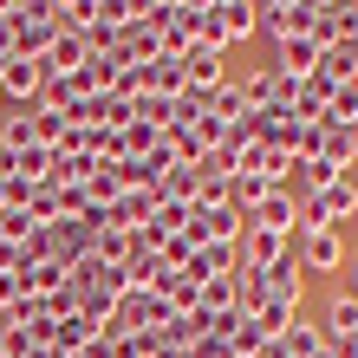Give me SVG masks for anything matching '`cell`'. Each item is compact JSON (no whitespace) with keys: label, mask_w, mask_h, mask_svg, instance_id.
Listing matches in <instances>:
<instances>
[{"label":"cell","mask_w":358,"mask_h":358,"mask_svg":"<svg viewBox=\"0 0 358 358\" xmlns=\"http://www.w3.org/2000/svg\"><path fill=\"white\" fill-rule=\"evenodd\" d=\"M46 78H52V66L46 59H7L0 66V104H39V92H46Z\"/></svg>","instance_id":"3957f363"},{"label":"cell","mask_w":358,"mask_h":358,"mask_svg":"<svg viewBox=\"0 0 358 358\" xmlns=\"http://www.w3.org/2000/svg\"><path fill=\"white\" fill-rule=\"evenodd\" d=\"M20 300H27V280L20 273H0V313H13Z\"/></svg>","instance_id":"ac0fdd59"},{"label":"cell","mask_w":358,"mask_h":358,"mask_svg":"<svg viewBox=\"0 0 358 358\" xmlns=\"http://www.w3.org/2000/svg\"><path fill=\"white\" fill-rule=\"evenodd\" d=\"M352 222H358V208H352Z\"/></svg>","instance_id":"ffe728a7"},{"label":"cell","mask_w":358,"mask_h":358,"mask_svg":"<svg viewBox=\"0 0 358 358\" xmlns=\"http://www.w3.org/2000/svg\"><path fill=\"white\" fill-rule=\"evenodd\" d=\"M222 13H228V46H241V39H255V13H248L241 0H222Z\"/></svg>","instance_id":"e0dca14e"},{"label":"cell","mask_w":358,"mask_h":358,"mask_svg":"<svg viewBox=\"0 0 358 358\" xmlns=\"http://www.w3.org/2000/svg\"><path fill=\"white\" fill-rule=\"evenodd\" d=\"M143 92L150 98H182V52H157L150 66H143Z\"/></svg>","instance_id":"30bf717a"},{"label":"cell","mask_w":358,"mask_h":358,"mask_svg":"<svg viewBox=\"0 0 358 358\" xmlns=\"http://www.w3.org/2000/svg\"><path fill=\"white\" fill-rule=\"evenodd\" d=\"M320 7H326V0H320Z\"/></svg>","instance_id":"7402d4cb"},{"label":"cell","mask_w":358,"mask_h":358,"mask_svg":"<svg viewBox=\"0 0 358 358\" xmlns=\"http://www.w3.org/2000/svg\"><path fill=\"white\" fill-rule=\"evenodd\" d=\"M59 358H78V352H59Z\"/></svg>","instance_id":"d6986e66"},{"label":"cell","mask_w":358,"mask_h":358,"mask_svg":"<svg viewBox=\"0 0 358 358\" xmlns=\"http://www.w3.org/2000/svg\"><path fill=\"white\" fill-rule=\"evenodd\" d=\"M0 358H7V352H0Z\"/></svg>","instance_id":"44dd1931"},{"label":"cell","mask_w":358,"mask_h":358,"mask_svg":"<svg viewBox=\"0 0 358 358\" xmlns=\"http://www.w3.org/2000/svg\"><path fill=\"white\" fill-rule=\"evenodd\" d=\"M339 176H345V170H339V163H326V157H306V163H300V182H306V196H320V189H332Z\"/></svg>","instance_id":"9a60e30c"},{"label":"cell","mask_w":358,"mask_h":358,"mask_svg":"<svg viewBox=\"0 0 358 358\" xmlns=\"http://www.w3.org/2000/svg\"><path fill=\"white\" fill-rule=\"evenodd\" d=\"M261 293H267V300L273 306H293V313H300V300H306V273H300V261H273L267 273H261Z\"/></svg>","instance_id":"52a82bcc"},{"label":"cell","mask_w":358,"mask_h":358,"mask_svg":"<svg viewBox=\"0 0 358 358\" xmlns=\"http://www.w3.org/2000/svg\"><path fill=\"white\" fill-rule=\"evenodd\" d=\"M182 85L196 98H215L228 85V52H208V46H189L182 52Z\"/></svg>","instance_id":"277c9868"},{"label":"cell","mask_w":358,"mask_h":358,"mask_svg":"<svg viewBox=\"0 0 358 358\" xmlns=\"http://www.w3.org/2000/svg\"><path fill=\"white\" fill-rule=\"evenodd\" d=\"M39 104L59 117H78V104H85V85H78V72H52L46 78V92H39Z\"/></svg>","instance_id":"7c38bea8"},{"label":"cell","mask_w":358,"mask_h":358,"mask_svg":"<svg viewBox=\"0 0 358 358\" xmlns=\"http://www.w3.org/2000/svg\"><path fill=\"white\" fill-rule=\"evenodd\" d=\"M248 228H273V235H300V196H287V189H273V196L248 215Z\"/></svg>","instance_id":"ba28073f"},{"label":"cell","mask_w":358,"mask_h":358,"mask_svg":"<svg viewBox=\"0 0 358 358\" xmlns=\"http://www.w3.org/2000/svg\"><path fill=\"white\" fill-rule=\"evenodd\" d=\"M320 339L332 345V339H358V293H332L326 300V313H320Z\"/></svg>","instance_id":"9c48e42d"},{"label":"cell","mask_w":358,"mask_h":358,"mask_svg":"<svg viewBox=\"0 0 358 358\" xmlns=\"http://www.w3.org/2000/svg\"><path fill=\"white\" fill-rule=\"evenodd\" d=\"M293 255V235H273V228H241V267L248 273H267L273 261Z\"/></svg>","instance_id":"8992f818"},{"label":"cell","mask_w":358,"mask_h":358,"mask_svg":"<svg viewBox=\"0 0 358 358\" xmlns=\"http://www.w3.org/2000/svg\"><path fill=\"white\" fill-rule=\"evenodd\" d=\"M280 352H287V358H320V352H326L320 320H293V326L280 332Z\"/></svg>","instance_id":"4fadbf2b"},{"label":"cell","mask_w":358,"mask_h":358,"mask_svg":"<svg viewBox=\"0 0 358 358\" xmlns=\"http://www.w3.org/2000/svg\"><path fill=\"white\" fill-rule=\"evenodd\" d=\"M320 59H326V46H320L313 33H300V39H280L267 66L280 72V78H293V85H300V78H313V72H320Z\"/></svg>","instance_id":"5b68a950"},{"label":"cell","mask_w":358,"mask_h":358,"mask_svg":"<svg viewBox=\"0 0 358 358\" xmlns=\"http://www.w3.org/2000/svg\"><path fill=\"white\" fill-rule=\"evenodd\" d=\"M345 228H300L293 235V261H300V273H339L345 267Z\"/></svg>","instance_id":"6da1fadb"},{"label":"cell","mask_w":358,"mask_h":358,"mask_svg":"<svg viewBox=\"0 0 358 358\" xmlns=\"http://www.w3.org/2000/svg\"><path fill=\"white\" fill-rule=\"evenodd\" d=\"M98 46H92V33H66V27H59V39H52V46H46V66L52 72H85V59H92Z\"/></svg>","instance_id":"8fae6325"},{"label":"cell","mask_w":358,"mask_h":358,"mask_svg":"<svg viewBox=\"0 0 358 358\" xmlns=\"http://www.w3.org/2000/svg\"><path fill=\"white\" fill-rule=\"evenodd\" d=\"M352 208H358V182L339 176L332 189H320V196H306V202H300V228H345V222H352Z\"/></svg>","instance_id":"7a4b0ae2"},{"label":"cell","mask_w":358,"mask_h":358,"mask_svg":"<svg viewBox=\"0 0 358 358\" xmlns=\"http://www.w3.org/2000/svg\"><path fill=\"white\" fill-rule=\"evenodd\" d=\"M0 352H7V358H27V352H39V339H33L27 326H13V320H0Z\"/></svg>","instance_id":"2e32d148"},{"label":"cell","mask_w":358,"mask_h":358,"mask_svg":"<svg viewBox=\"0 0 358 358\" xmlns=\"http://www.w3.org/2000/svg\"><path fill=\"white\" fill-rule=\"evenodd\" d=\"M157 143H163V131H157V124H143V117H131V124H124V157H150Z\"/></svg>","instance_id":"5bb4252c"}]
</instances>
